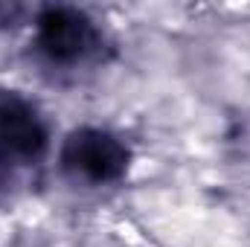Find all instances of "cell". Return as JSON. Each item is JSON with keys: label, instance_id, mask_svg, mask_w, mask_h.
<instances>
[{"label": "cell", "instance_id": "obj_1", "mask_svg": "<svg viewBox=\"0 0 250 247\" xmlns=\"http://www.w3.org/2000/svg\"><path fill=\"white\" fill-rule=\"evenodd\" d=\"M131 148L120 134L99 125L73 128L59 148L64 178L87 189L120 184L131 169Z\"/></svg>", "mask_w": 250, "mask_h": 247}, {"label": "cell", "instance_id": "obj_2", "mask_svg": "<svg viewBox=\"0 0 250 247\" xmlns=\"http://www.w3.org/2000/svg\"><path fill=\"white\" fill-rule=\"evenodd\" d=\"M35 47L53 67H82L102 56L99 23L76 6H44L35 12Z\"/></svg>", "mask_w": 250, "mask_h": 247}, {"label": "cell", "instance_id": "obj_3", "mask_svg": "<svg viewBox=\"0 0 250 247\" xmlns=\"http://www.w3.org/2000/svg\"><path fill=\"white\" fill-rule=\"evenodd\" d=\"M50 151V125L21 90L0 87V166L29 169Z\"/></svg>", "mask_w": 250, "mask_h": 247}, {"label": "cell", "instance_id": "obj_4", "mask_svg": "<svg viewBox=\"0 0 250 247\" xmlns=\"http://www.w3.org/2000/svg\"><path fill=\"white\" fill-rule=\"evenodd\" d=\"M26 18V6L21 3H0V29H12Z\"/></svg>", "mask_w": 250, "mask_h": 247}]
</instances>
